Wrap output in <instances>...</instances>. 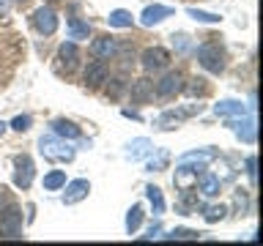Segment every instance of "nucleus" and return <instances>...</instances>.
Here are the masks:
<instances>
[{
  "instance_id": "f257e3e1",
  "label": "nucleus",
  "mask_w": 263,
  "mask_h": 246,
  "mask_svg": "<svg viewBox=\"0 0 263 246\" xmlns=\"http://www.w3.org/2000/svg\"><path fill=\"white\" fill-rule=\"evenodd\" d=\"M39 151H41V156H44V159H49V161H74V148L66 142L63 137H58V134L41 137V139H39Z\"/></svg>"
},
{
  "instance_id": "f03ea898",
  "label": "nucleus",
  "mask_w": 263,
  "mask_h": 246,
  "mask_svg": "<svg viewBox=\"0 0 263 246\" xmlns=\"http://www.w3.org/2000/svg\"><path fill=\"white\" fill-rule=\"evenodd\" d=\"M197 63L211 74H222L225 71V49L217 41H205V44L197 47Z\"/></svg>"
},
{
  "instance_id": "7ed1b4c3",
  "label": "nucleus",
  "mask_w": 263,
  "mask_h": 246,
  "mask_svg": "<svg viewBox=\"0 0 263 246\" xmlns=\"http://www.w3.org/2000/svg\"><path fill=\"white\" fill-rule=\"evenodd\" d=\"M0 235L3 238H22V208L8 205L0 213Z\"/></svg>"
},
{
  "instance_id": "20e7f679",
  "label": "nucleus",
  "mask_w": 263,
  "mask_h": 246,
  "mask_svg": "<svg viewBox=\"0 0 263 246\" xmlns=\"http://www.w3.org/2000/svg\"><path fill=\"white\" fill-rule=\"evenodd\" d=\"M181 90H184V74L181 71H167L159 82H156L154 93L159 98H173V96H178Z\"/></svg>"
},
{
  "instance_id": "39448f33",
  "label": "nucleus",
  "mask_w": 263,
  "mask_h": 246,
  "mask_svg": "<svg viewBox=\"0 0 263 246\" xmlns=\"http://www.w3.org/2000/svg\"><path fill=\"white\" fill-rule=\"evenodd\" d=\"M14 186L16 189H28L36 178V164H33L30 156H16L14 159Z\"/></svg>"
},
{
  "instance_id": "423d86ee",
  "label": "nucleus",
  "mask_w": 263,
  "mask_h": 246,
  "mask_svg": "<svg viewBox=\"0 0 263 246\" xmlns=\"http://www.w3.org/2000/svg\"><path fill=\"white\" fill-rule=\"evenodd\" d=\"M33 28H36L41 36H52V33L58 30V14L49 6L36 8V14H33Z\"/></svg>"
},
{
  "instance_id": "0eeeda50",
  "label": "nucleus",
  "mask_w": 263,
  "mask_h": 246,
  "mask_svg": "<svg viewBox=\"0 0 263 246\" xmlns=\"http://www.w3.org/2000/svg\"><path fill=\"white\" fill-rule=\"evenodd\" d=\"M143 69L145 71H162L164 66L170 63V52L167 49H162V47H151V49H145L143 52Z\"/></svg>"
},
{
  "instance_id": "6e6552de",
  "label": "nucleus",
  "mask_w": 263,
  "mask_h": 246,
  "mask_svg": "<svg viewBox=\"0 0 263 246\" xmlns=\"http://www.w3.org/2000/svg\"><path fill=\"white\" fill-rule=\"evenodd\" d=\"M107 77H110V69H107V63H104V60H90V63L85 66V74H82V79H85V85H88V88L104 85Z\"/></svg>"
},
{
  "instance_id": "1a4fd4ad",
  "label": "nucleus",
  "mask_w": 263,
  "mask_h": 246,
  "mask_svg": "<svg viewBox=\"0 0 263 246\" xmlns=\"http://www.w3.org/2000/svg\"><path fill=\"white\" fill-rule=\"evenodd\" d=\"M88 194H90V183H88L85 178H80V180H71V183H66V192H63V205L82 202Z\"/></svg>"
},
{
  "instance_id": "9d476101",
  "label": "nucleus",
  "mask_w": 263,
  "mask_h": 246,
  "mask_svg": "<svg viewBox=\"0 0 263 246\" xmlns=\"http://www.w3.org/2000/svg\"><path fill=\"white\" fill-rule=\"evenodd\" d=\"M129 96H132V101H135V104H148L154 98V82L148 77L135 79V82H132V88H129Z\"/></svg>"
},
{
  "instance_id": "9b49d317",
  "label": "nucleus",
  "mask_w": 263,
  "mask_h": 246,
  "mask_svg": "<svg viewBox=\"0 0 263 246\" xmlns=\"http://www.w3.org/2000/svg\"><path fill=\"white\" fill-rule=\"evenodd\" d=\"M58 57H61V69L66 74H71L74 69H77L80 63V49L74 41H66V44H61V49H58Z\"/></svg>"
},
{
  "instance_id": "f8f14e48",
  "label": "nucleus",
  "mask_w": 263,
  "mask_h": 246,
  "mask_svg": "<svg viewBox=\"0 0 263 246\" xmlns=\"http://www.w3.org/2000/svg\"><path fill=\"white\" fill-rule=\"evenodd\" d=\"M176 11H173L170 6H148L143 14H140V22L145 25V28H154V25H159V22H164L167 16H173Z\"/></svg>"
},
{
  "instance_id": "ddd939ff",
  "label": "nucleus",
  "mask_w": 263,
  "mask_h": 246,
  "mask_svg": "<svg viewBox=\"0 0 263 246\" xmlns=\"http://www.w3.org/2000/svg\"><path fill=\"white\" fill-rule=\"evenodd\" d=\"M200 110H203L200 104H192V107H186V110H167L159 118V129H176L178 120H184V118H189V115H195V112H200Z\"/></svg>"
},
{
  "instance_id": "4468645a",
  "label": "nucleus",
  "mask_w": 263,
  "mask_h": 246,
  "mask_svg": "<svg viewBox=\"0 0 263 246\" xmlns=\"http://www.w3.org/2000/svg\"><path fill=\"white\" fill-rule=\"evenodd\" d=\"M115 49H118V41H115L112 36H102V38H96L93 44H90V52H93L99 60H110V57H115Z\"/></svg>"
},
{
  "instance_id": "2eb2a0df",
  "label": "nucleus",
  "mask_w": 263,
  "mask_h": 246,
  "mask_svg": "<svg viewBox=\"0 0 263 246\" xmlns=\"http://www.w3.org/2000/svg\"><path fill=\"white\" fill-rule=\"evenodd\" d=\"M214 112L219 115V118H244L247 107L241 101H233V98H225V101H219L214 107Z\"/></svg>"
},
{
  "instance_id": "dca6fc26",
  "label": "nucleus",
  "mask_w": 263,
  "mask_h": 246,
  "mask_svg": "<svg viewBox=\"0 0 263 246\" xmlns=\"http://www.w3.org/2000/svg\"><path fill=\"white\" fill-rule=\"evenodd\" d=\"M52 134L63 137V139H80L82 131H80L77 123H71V120H66V118H58V120H52Z\"/></svg>"
},
{
  "instance_id": "f3484780",
  "label": "nucleus",
  "mask_w": 263,
  "mask_h": 246,
  "mask_svg": "<svg viewBox=\"0 0 263 246\" xmlns=\"http://www.w3.org/2000/svg\"><path fill=\"white\" fill-rule=\"evenodd\" d=\"M230 126L236 129V134H238L241 142H247V145L255 142V131H258V126H255L252 118H247V120H230Z\"/></svg>"
},
{
  "instance_id": "a211bd4d",
  "label": "nucleus",
  "mask_w": 263,
  "mask_h": 246,
  "mask_svg": "<svg viewBox=\"0 0 263 246\" xmlns=\"http://www.w3.org/2000/svg\"><path fill=\"white\" fill-rule=\"evenodd\" d=\"M69 38H88L90 36V25L82 22L80 16H69Z\"/></svg>"
},
{
  "instance_id": "6ab92c4d",
  "label": "nucleus",
  "mask_w": 263,
  "mask_h": 246,
  "mask_svg": "<svg viewBox=\"0 0 263 246\" xmlns=\"http://www.w3.org/2000/svg\"><path fill=\"white\" fill-rule=\"evenodd\" d=\"M219 189H222V180H219L217 175H211V172H203V178H200V192H203L205 197H217Z\"/></svg>"
},
{
  "instance_id": "aec40b11",
  "label": "nucleus",
  "mask_w": 263,
  "mask_h": 246,
  "mask_svg": "<svg viewBox=\"0 0 263 246\" xmlns=\"http://www.w3.org/2000/svg\"><path fill=\"white\" fill-rule=\"evenodd\" d=\"M145 197H148V202H151V208L156 216H162L164 213V197H162V189L159 186H145Z\"/></svg>"
},
{
  "instance_id": "412c9836",
  "label": "nucleus",
  "mask_w": 263,
  "mask_h": 246,
  "mask_svg": "<svg viewBox=\"0 0 263 246\" xmlns=\"http://www.w3.org/2000/svg\"><path fill=\"white\" fill-rule=\"evenodd\" d=\"M107 22H110V28H132V14L126 11V8H115V11H110V16H107Z\"/></svg>"
},
{
  "instance_id": "4be33fe9",
  "label": "nucleus",
  "mask_w": 263,
  "mask_h": 246,
  "mask_svg": "<svg viewBox=\"0 0 263 246\" xmlns=\"http://www.w3.org/2000/svg\"><path fill=\"white\" fill-rule=\"evenodd\" d=\"M140 224H143V205H132L126 213V233L135 235Z\"/></svg>"
},
{
  "instance_id": "5701e85b",
  "label": "nucleus",
  "mask_w": 263,
  "mask_h": 246,
  "mask_svg": "<svg viewBox=\"0 0 263 246\" xmlns=\"http://www.w3.org/2000/svg\"><path fill=\"white\" fill-rule=\"evenodd\" d=\"M66 186V172L63 170H52L44 175V189L47 192H58V189Z\"/></svg>"
},
{
  "instance_id": "b1692460",
  "label": "nucleus",
  "mask_w": 263,
  "mask_h": 246,
  "mask_svg": "<svg viewBox=\"0 0 263 246\" xmlns=\"http://www.w3.org/2000/svg\"><path fill=\"white\" fill-rule=\"evenodd\" d=\"M225 213H228L225 205H205V208H203V219L209 221V224H217V221L225 219Z\"/></svg>"
},
{
  "instance_id": "393cba45",
  "label": "nucleus",
  "mask_w": 263,
  "mask_h": 246,
  "mask_svg": "<svg viewBox=\"0 0 263 246\" xmlns=\"http://www.w3.org/2000/svg\"><path fill=\"white\" fill-rule=\"evenodd\" d=\"M151 151H154L151 142L140 137V139H135V142L129 145V159H143V156H145V153H151Z\"/></svg>"
},
{
  "instance_id": "a878e982",
  "label": "nucleus",
  "mask_w": 263,
  "mask_h": 246,
  "mask_svg": "<svg viewBox=\"0 0 263 246\" xmlns=\"http://www.w3.org/2000/svg\"><path fill=\"white\" fill-rule=\"evenodd\" d=\"M186 14L192 16L195 22H209V25H214V22L222 19L219 14H209V11H200V8H186Z\"/></svg>"
},
{
  "instance_id": "bb28decb",
  "label": "nucleus",
  "mask_w": 263,
  "mask_h": 246,
  "mask_svg": "<svg viewBox=\"0 0 263 246\" xmlns=\"http://www.w3.org/2000/svg\"><path fill=\"white\" fill-rule=\"evenodd\" d=\"M184 90H186L189 96H205L209 85H205L203 77H195V79H189V85H184Z\"/></svg>"
},
{
  "instance_id": "cd10ccee",
  "label": "nucleus",
  "mask_w": 263,
  "mask_h": 246,
  "mask_svg": "<svg viewBox=\"0 0 263 246\" xmlns=\"http://www.w3.org/2000/svg\"><path fill=\"white\" fill-rule=\"evenodd\" d=\"M200 235V233H195V230H184V227H178V230H173V233L167 235L170 241H195V238Z\"/></svg>"
},
{
  "instance_id": "c85d7f7f",
  "label": "nucleus",
  "mask_w": 263,
  "mask_h": 246,
  "mask_svg": "<svg viewBox=\"0 0 263 246\" xmlns=\"http://www.w3.org/2000/svg\"><path fill=\"white\" fill-rule=\"evenodd\" d=\"M192 208H197V197L189 194V192H184V197H181V202H178V211H181V213H189Z\"/></svg>"
},
{
  "instance_id": "c756f323",
  "label": "nucleus",
  "mask_w": 263,
  "mask_h": 246,
  "mask_svg": "<svg viewBox=\"0 0 263 246\" xmlns=\"http://www.w3.org/2000/svg\"><path fill=\"white\" fill-rule=\"evenodd\" d=\"M164 164H167V153H159V156H156V159H148V164H145V167H148V172H159V170H164Z\"/></svg>"
},
{
  "instance_id": "7c9ffc66",
  "label": "nucleus",
  "mask_w": 263,
  "mask_h": 246,
  "mask_svg": "<svg viewBox=\"0 0 263 246\" xmlns=\"http://www.w3.org/2000/svg\"><path fill=\"white\" fill-rule=\"evenodd\" d=\"M30 123H33L30 115H16V118L11 120V129H14V131H28Z\"/></svg>"
},
{
  "instance_id": "2f4dec72",
  "label": "nucleus",
  "mask_w": 263,
  "mask_h": 246,
  "mask_svg": "<svg viewBox=\"0 0 263 246\" xmlns=\"http://www.w3.org/2000/svg\"><path fill=\"white\" fill-rule=\"evenodd\" d=\"M123 93V79H112V85L107 88V96H112V98H118Z\"/></svg>"
},
{
  "instance_id": "473e14b6",
  "label": "nucleus",
  "mask_w": 263,
  "mask_h": 246,
  "mask_svg": "<svg viewBox=\"0 0 263 246\" xmlns=\"http://www.w3.org/2000/svg\"><path fill=\"white\" fill-rule=\"evenodd\" d=\"M255 167H258V159H255V156H250V159H247V175H250L252 183L258 180V172H255Z\"/></svg>"
},
{
  "instance_id": "72a5a7b5",
  "label": "nucleus",
  "mask_w": 263,
  "mask_h": 246,
  "mask_svg": "<svg viewBox=\"0 0 263 246\" xmlns=\"http://www.w3.org/2000/svg\"><path fill=\"white\" fill-rule=\"evenodd\" d=\"M173 44H176L178 52H186V49H189V41H186L184 33H181V36H173Z\"/></svg>"
},
{
  "instance_id": "f704fd0d",
  "label": "nucleus",
  "mask_w": 263,
  "mask_h": 246,
  "mask_svg": "<svg viewBox=\"0 0 263 246\" xmlns=\"http://www.w3.org/2000/svg\"><path fill=\"white\" fill-rule=\"evenodd\" d=\"M159 233H162V224H159V221H156V224H151V227H148V233H145L143 238H156Z\"/></svg>"
},
{
  "instance_id": "c9c22d12",
  "label": "nucleus",
  "mask_w": 263,
  "mask_h": 246,
  "mask_svg": "<svg viewBox=\"0 0 263 246\" xmlns=\"http://www.w3.org/2000/svg\"><path fill=\"white\" fill-rule=\"evenodd\" d=\"M123 115H126V118H132V120H140V115L132 112V110H123Z\"/></svg>"
},
{
  "instance_id": "e433bc0d",
  "label": "nucleus",
  "mask_w": 263,
  "mask_h": 246,
  "mask_svg": "<svg viewBox=\"0 0 263 246\" xmlns=\"http://www.w3.org/2000/svg\"><path fill=\"white\" fill-rule=\"evenodd\" d=\"M6 11H8V6H6V3H0V16H3Z\"/></svg>"
},
{
  "instance_id": "4c0bfd02",
  "label": "nucleus",
  "mask_w": 263,
  "mask_h": 246,
  "mask_svg": "<svg viewBox=\"0 0 263 246\" xmlns=\"http://www.w3.org/2000/svg\"><path fill=\"white\" fill-rule=\"evenodd\" d=\"M3 131H6V123H3V120H0V134H3Z\"/></svg>"
}]
</instances>
